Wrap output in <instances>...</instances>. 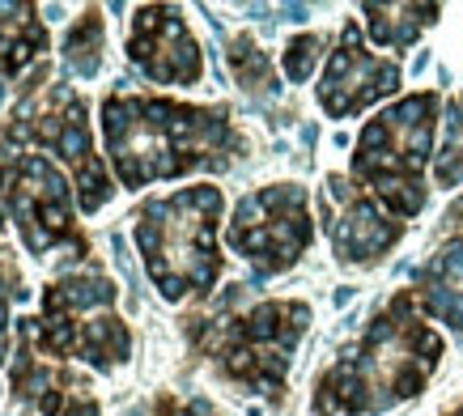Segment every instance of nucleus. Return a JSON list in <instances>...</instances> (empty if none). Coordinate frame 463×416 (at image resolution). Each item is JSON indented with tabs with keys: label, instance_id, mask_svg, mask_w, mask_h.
Masks as SVG:
<instances>
[{
	"label": "nucleus",
	"instance_id": "4be33fe9",
	"mask_svg": "<svg viewBox=\"0 0 463 416\" xmlns=\"http://www.w3.org/2000/svg\"><path fill=\"white\" fill-rule=\"evenodd\" d=\"M149 416H222V412H217L208 399H175V395H166V399L153 404Z\"/></svg>",
	"mask_w": 463,
	"mask_h": 416
},
{
	"label": "nucleus",
	"instance_id": "4468645a",
	"mask_svg": "<svg viewBox=\"0 0 463 416\" xmlns=\"http://www.w3.org/2000/svg\"><path fill=\"white\" fill-rule=\"evenodd\" d=\"M417 302L425 314L442 319L463 336V234H451L417 272Z\"/></svg>",
	"mask_w": 463,
	"mask_h": 416
},
{
	"label": "nucleus",
	"instance_id": "ddd939ff",
	"mask_svg": "<svg viewBox=\"0 0 463 416\" xmlns=\"http://www.w3.org/2000/svg\"><path fill=\"white\" fill-rule=\"evenodd\" d=\"M400 77H404L400 64L387 60V56H374L370 47L361 43V30L353 21H345L340 43H336V52L323 68V81H319V107L332 119L361 115L365 107H374L378 98L396 94Z\"/></svg>",
	"mask_w": 463,
	"mask_h": 416
},
{
	"label": "nucleus",
	"instance_id": "0eeeda50",
	"mask_svg": "<svg viewBox=\"0 0 463 416\" xmlns=\"http://www.w3.org/2000/svg\"><path fill=\"white\" fill-rule=\"evenodd\" d=\"M119 289L103 267H81V272H64L43 289V302L34 314V336L39 344L72 361L81 357L94 370H119L132 357V331L115 310Z\"/></svg>",
	"mask_w": 463,
	"mask_h": 416
},
{
	"label": "nucleus",
	"instance_id": "20e7f679",
	"mask_svg": "<svg viewBox=\"0 0 463 416\" xmlns=\"http://www.w3.org/2000/svg\"><path fill=\"white\" fill-rule=\"evenodd\" d=\"M306 327H310L306 302H255L251 310L222 306L217 314L191 319L187 336L213 361V370L238 391L281 395L289 361H294V349L306 336Z\"/></svg>",
	"mask_w": 463,
	"mask_h": 416
},
{
	"label": "nucleus",
	"instance_id": "9d476101",
	"mask_svg": "<svg viewBox=\"0 0 463 416\" xmlns=\"http://www.w3.org/2000/svg\"><path fill=\"white\" fill-rule=\"evenodd\" d=\"M9 386L17 399L34 404L39 416H103V404L72 374V365H64L39 344L34 314L17 319V353L9 361Z\"/></svg>",
	"mask_w": 463,
	"mask_h": 416
},
{
	"label": "nucleus",
	"instance_id": "6ab92c4d",
	"mask_svg": "<svg viewBox=\"0 0 463 416\" xmlns=\"http://www.w3.org/2000/svg\"><path fill=\"white\" fill-rule=\"evenodd\" d=\"M26 281H21V272H17V263H13V255H9V247H0V365L5 361H13L9 357V310H13V302L17 298H26Z\"/></svg>",
	"mask_w": 463,
	"mask_h": 416
},
{
	"label": "nucleus",
	"instance_id": "9b49d317",
	"mask_svg": "<svg viewBox=\"0 0 463 416\" xmlns=\"http://www.w3.org/2000/svg\"><path fill=\"white\" fill-rule=\"evenodd\" d=\"M319 212L327 221L332 247L345 263H374L404 238V221L391 217L370 191H361L353 179L332 175L323 195H319Z\"/></svg>",
	"mask_w": 463,
	"mask_h": 416
},
{
	"label": "nucleus",
	"instance_id": "b1692460",
	"mask_svg": "<svg viewBox=\"0 0 463 416\" xmlns=\"http://www.w3.org/2000/svg\"><path fill=\"white\" fill-rule=\"evenodd\" d=\"M451 416H463V408H455V412H451Z\"/></svg>",
	"mask_w": 463,
	"mask_h": 416
},
{
	"label": "nucleus",
	"instance_id": "aec40b11",
	"mask_svg": "<svg viewBox=\"0 0 463 416\" xmlns=\"http://www.w3.org/2000/svg\"><path fill=\"white\" fill-rule=\"evenodd\" d=\"M230 68H234L238 85H247V89H268L272 85V64H268V56L251 39H234L230 43Z\"/></svg>",
	"mask_w": 463,
	"mask_h": 416
},
{
	"label": "nucleus",
	"instance_id": "7ed1b4c3",
	"mask_svg": "<svg viewBox=\"0 0 463 416\" xmlns=\"http://www.w3.org/2000/svg\"><path fill=\"white\" fill-rule=\"evenodd\" d=\"M222 204V187L196 183L140 204V212L132 217V238L144 272L166 302L200 298L222 276V251H217Z\"/></svg>",
	"mask_w": 463,
	"mask_h": 416
},
{
	"label": "nucleus",
	"instance_id": "f257e3e1",
	"mask_svg": "<svg viewBox=\"0 0 463 416\" xmlns=\"http://www.w3.org/2000/svg\"><path fill=\"white\" fill-rule=\"evenodd\" d=\"M103 136L128 191L187 170H226L238 153V132L222 107H191L153 94H107Z\"/></svg>",
	"mask_w": 463,
	"mask_h": 416
},
{
	"label": "nucleus",
	"instance_id": "1a4fd4ad",
	"mask_svg": "<svg viewBox=\"0 0 463 416\" xmlns=\"http://www.w3.org/2000/svg\"><path fill=\"white\" fill-rule=\"evenodd\" d=\"M314 238L310 200L298 183H272L251 195H242L226 242L247 259L259 276H277L294 267Z\"/></svg>",
	"mask_w": 463,
	"mask_h": 416
},
{
	"label": "nucleus",
	"instance_id": "f03ea898",
	"mask_svg": "<svg viewBox=\"0 0 463 416\" xmlns=\"http://www.w3.org/2000/svg\"><path fill=\"white\" fill-rule=\"evenodd\" d=\"M442 357L438 336L412 289H400L387 302L365 336L314 382V416H365L387 412L412 395H421Z\"/></svg>",
	"mask_w": 463,
	"mask_h": 416
},
{
	"label": "nucleus",
	"instance_id": "f8f14e48",
	"mask_svg": "<svg viewBox=\"0 0 463 416\" xmlns=\"http://www.w3.org/2000/svg\"><path fill=\"white\" fill-rule=\"evenodd\" d=\"M128 56L153 85H196L204 77V56L196 34L187 30L183 9L140 5L128 30Z\"/></svg>",
	"mask_w": 463,
	"mask_h": 416
},
{
	"label": "nucleus",
	"instance_id": "6e6552de",
	"mask_svg": "<svg viewBox=\"0 0 463 416\" xmlns=\"http://www.w3.org/2000/svg\"><path fill=\"white\" fill-rule=\"evenodd\" d=\"M0 221L21 234L30 255L64 247L77 251V259H89V242L72 212V183L43 153L0 144Z\"/></svg>",
	"mask_w": 463,
	"mask_h": 416
},
{
	"label": "nucleus",
	"instance_id": "412c9836",
	"mask_svg": "<svg viewBox=\"0 0 463 416\" xmlns=\"http://www.w3.org/2000/svg\"><path fill=\"white\" fill-rule=\"evenodd\" d=\"M319 52H323V34H298L294 43L285 47V56H281L285 77L289 81H306L310 68L319 64Z\"/></svg>",
	"mask_w": 463,
	"mask_h": 416
},
{
	"label": "nucleus",
	"instance_id": "dca6fc26",
	"mask_svg": "<svg viewBox=\"0 0 463 416\" xmlns=\"http://www.w3.org/2000/svg\"><path fill=\"white\" fill-rule=\"evenodd\" d=\"M361 13L370 17V39L378 47H396V52H404V47L417 43V34L425 26H433L442 9L438 5H365Z\"/></svg>",
	"mask_w": 463,
	"mask_h": 416
},
{
	"label": "nucleus",
	"instance_id": "5701e85b",
	"mask_svg": "<svg viewBox=\"0 0 463 416\" xmlns=\"http://www.w3.org/2000/svg\"><path fill=\"white\" fill-rule=\"evenodd\" d=\"M446 221H451V230H455V234H463V200H455V208L446 212Z\"/></svg>",
	"mask_w": 463,
	"mask_h": 416
},
{
	"label": "nucleus",
	"instance_id": "423d86ee",
	"mask_svg": "<svg viewBox=\"0 0 463 416\" xmlns=\"http://www.w3.org/2000/svg\"><path fill=\"white\" fill-rule=\"evenodd\" d=\"M0 144L56 153L72 170V191H77V200H81L85 212H98L111 200V191H115L111 175H107V162L94 153L81 94H72L64 81H56L52 68H47V60L34 68V81L17 94L13 111L5 115Z\"/></svg>",
	"mask_w": 463,
	"mask_h": 416
},
{
	"label": "nucleus",
	"instance_id": "a211bd4d",
	"mask_svg": "<svg viewBox=\"0 0 463 416\" xmlns=\"http://www.w3.org/2000/svg\"><path fill=\"white\" fill-rule=\"evenodd\" d=\"M433 183L438 187H459L463 183V98L446 102V132L433 153Z\"/></svg>",
	"mask_w": 463,
	"mask_h": 416
},
{
	"label": "nucleus",
	"instance_id": "f3484780",
	"mask_svg": "<svg viewBox=\"0 0 463 416\" xmlns=\"http://www.w3.org/2000/svg\"><path fill=\"white\" fill-rule=\"evenodd\" d=\"M103 47H107V17L98 5H89L64 34V64L77 77H94L103 64Z\"/></svg>",
	"mask_w": 463,
	"mask_h": 416
},
{
	"label": "nucleus",
	"instance_id": "39448f33",
	"mask_svg": "<svg viewBox=\"0 0 463 416\" xmlns=\"http://www.w3.org/2000/svg\"><path fill=\"white\" fill-rule=\"evenodd\" d=\"M438 107L442 98L433 89L408 94L391 111L374 115L357 136L349 175L400 221H412L425 208V162L438 128Z\"/></svg>",
	"mask_w": 463,
	"mask_h": 416
},
{
	"label": "nucleus",
	"instance_id": "2eb2a0df",
	"mask_svg": "<svg viewBox=\"0 0 463 416\" xmlns=\"http://www.w3.org/2000/svg\"><path fill=\"white\" fill-rule=\"evenodd\" d=\"M47 52V26L39 21V5L17 0L0 5V77L17 81L26 68H39Z\"/></svg>",
	"mask_w": 463,
	"mask_h": 416
}]
</instances>
